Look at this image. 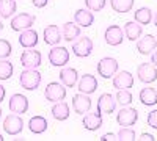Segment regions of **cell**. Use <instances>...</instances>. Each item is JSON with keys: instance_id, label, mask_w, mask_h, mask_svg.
<instances>
[{"instance_id": "1", "label": "cell", "mask_w": 157, "mask_h": 141, "mask_svg": "<svg viewBox=\"0 0 157 141\" xmlns=\"http://www.w3.org/2000/svg\"><path fill=\"white\" fill-rule=\"evenodd\" d=\"M43 77L36 69H24L19 75V83L25 91H35L41 85Z\"/></svg>"}, {"instance_id": "2", "label": "cell", "mask_w": 157, "mask_h": 141, "mask_svg": "<svg viewBox=\"0 0 157 141\" xmlns=\"http://www.w3.org/2000/svg\"><path fill=\"white\" fill-rule=\"evenodd\" d=\"M41 63H43V55L39 50L27 49L21 55V65L24 66V69H36L41 66Z\"/></svg>"}, {"instance_id": "3", "label": "cell", "mask_w": 157, "mask_h": 141, "mask_svg": "<svg viewBox=\"0 0 157 141\" xmlns=\"http://www.w3.org/2000/svg\"><path fill=\"white\" fill-rule=\"evenodd\" d=\"M118 68H120V63L115 58L105 57L98 63V74L102 79H112V77L118 72Z\"/></svg>"}, {"instance_id": "4", "label": "cell", "mask_w": 157, "mask_h": 141, "mask_svg": "<svg viewBox=\"0 0 157 141\" xmlns=\"http://www.w3.org/2000/svg\"><path fill=\"white\" fill-rule=\"evenodd\" d=\"M44 97L49 100V102H60V100H64L66 97V86L63 83H57V82H50L46 89H44Z\"/></svg>"}, {"instance_id": "5", "label": "cell", "mask_w": 157, "mask_h": 141, "mask_svg": "<svg viewBox=\"0 0 157 141\" xmlns=\"http://www.w3.org/2000/svg\"><path fill=\"white\" fill-rule=\"evenodd\" d=\"M72 52L75 57L78 58H86L93 54V41L88 36H78L77 41H74L72 44Z\"/></svg>"}, {"instance_id": "6", "label": "cell", "mask_w": 157, "mask_h": 141, "mask_svg": "<svg viewBox=\"0 0 157 141\" xmlns=\"http://www.w3.org/2000/svg\"><path fill=\"white\" fill-rule=\"evenodd\" d=\"M3 130L5 133L14 136V135H19L22 130H24V121L19 114L16 113H11L3 119Z\"/></svg>"}, {"instance_id": "7", "label": "cell", "mask_w": 157, "mask_h": 141, "mask_svg": "<svg viewBox=\"0 0 157 141\" xmlns=\"http://www.w3.org/2000/svg\"><path fill=\"white\" fill-rule=\"evenodd\" d=\"M137 77L141 83H152L157 80V68L152 63H141L137 68Z\"/></svg>"}, {"instance_id": "8", "label": "cell", "mask_w": 157, "mask_h": 141, "mask_svg": "<svg viewBox=\"0 0 157 141\" xmlns=\"http://www.w3.org/2000/svg\"><path fill=\"white\" fill-rule=\"evenodd\" d=\"M69 61V52L66 47H52L49 50V63L55 68H63Z\"/></svg>"}, {"instance_id": "9", "label": "cell", "mask_w": 157, "mask_h": 141, "mask_svg": "<svg viewBox=\"0 0 157 141\" xmlns=\"http://www.w3.org/2000/svg\"><path fill=\"white\" fill-rule=\"evenodd\" d=\"M116 121L123 127H132L138 121V111L130 107H123L116 114Z\"/></svg>"}, {"instance_id": "10", "label": "cell", "mask_w": 157, "mask_h": 141, "mask_svg": "<svg viewBox=\"0 0 157 141\" xmlns=\"http://www.w3.org/2000/svg\"><path fill=\"white\" fill-rule=\"evenodd\" d=\"M35 24V17L30 13H21L16 14V17L11 19V30L13 32H24L32 28V25Z\"/></svg>"}, {"instance_id": "11", "label": "cell", "mask_w": 157, "mask_h": 141, "mask_svg": "<svg viewBox=\"0 0 157 141\" xmlns=\"http://www.w3.org/2000/svg\"><path fill=\"white\" fill-rule=\"evenodd\" d=\"M8 107L11 110V113H16V114H24V113H27L29 111V99L25 97L24 94H13L10 97V102H8Z\"/></svg>"}, {"instance_id": "12", "label": "cell", "mask_w": 157, "mask_h": 141, "mask_svg": "<svg viewBox=\"0 0 157 141\" xmlns=\"http://www.w3.org/2000/svg\"><path fill=\"white\" fill-rule=\"evenodd\" d=\"M104 39L109 46H120L124 41V32L118 25H109L104 32Z\"/></svg>"}, {"instance_id": "13", "label": "cell", "mask_w": 157, "mask_h": 141, "mask_svg": "<svg viewBox=\"0 0 157 141\" xmlns=\"http://www.w3.org/2000/svg\"><path fill=\"white\" fill-rule=\"evenodd\" d=\"M157 47V38L152 35H145L143 38H140L138 43H137V50L138 54L141 55H149L152 54Z\"/></svg>"}, {"instance_id": "14", "label": "cell", "mask_w": 157, "mask_h": 141, "mask_svg": "<svg viewBox=\"0 0 157 141\" xmlns=\"http://www.w3.org/2000/svg\"><path fill=\"white\" fill-rule=\"evenodd\" d=\"M72 108L77 114H85L90 111L91 108V99L88 97V94L78 93L72 97Z\"/></svg>"}, {"instance_id": "15", "label": "cell", "mask_w": 157, "mask_h": 141, "mask_svg": "<svg viewBox=\"0 0 157 141\" xmlns=\"http://www.w3.org/2000/svg\"><path fill=\"white\" fill-rule=\"evenodd\" d=\"M116 110V99L105 93V94H101L99 99H98V111L99 113H105V114H110Z\"/></svg>"}, {"instance_id": "16", "label": "cell", "mask_w": 157, "mask_h": 141, "mask_svg": "<svg viewBox=\"0 0 157 141\" xmlns=\"http://www.w3.org/2000/svg\"><path fill=\"white\" fill-rule=\"evenodd\" d=\"M43 38H44V43L49 46H57L60 44V41L63 39L61 36V28H58L57 25H47L43 32Z\"/></svg>"}, {"instance_id": "17", "label": "cell", "mask_w": 157, "mask_h": 141, "mask_svg": "<svg viewBox=\"0 0 157 141\" xmlns=\"http://www.w3.org/2000/svg\"><path fill=\"white\" fill-rule=\"evenodd\" d=\"M113 86L118 89H129L134 86V77L129 71H120L113 77Z\"/></svg>"}, {"instance_id": "18", "label": "cell", "mask_w": 157, "mask_h": 141, "mask_svg": "<svg viewBox=\"0 0 157 141\" xmlns=\"http://www.w3.org/2000/svg\"><path fill=\"white\" fill-rule=\"evenodd\" d=\"M82 124L86 130L90 132H96L101 129V125H102V113H85V116L82 119Z\"/></svg>"}, {"instance_id": "19", "label": "cell", "mask_w": 157, "mask_h": 141, "mask_svg": "<svg viewBox=\"0 0 157 141\" xmlns=\"http://www.w3.org/2000/svg\"><path fill=\"white\" fill-rule=\"evenodd\" d=\"M98 89V80L94 75L91 74H85L82 75V79L78 80V91L83 94H93Z\"/></svg>"}, {"instance_id": "20", "label": "cell", "mask_w": 157, "mask_h": 141, "mask_svg": "<svg viewBox=\"0 0 157 141\" xmlns=\"http://www.w3.org/2000/svg\"><path fill=\"white\" fill-rule=\"evenodd\" d=\"M58 77H60V83H63L66 88H74L75 83L78 82V72L74 68H63Z\"/></svg>"}, {"instance_id": "21", "label": "cell", "mask_w": 157, "mask_h": 141, "mask_svg": "<svg viewBox=\"0 0 157 141\" xmlns=\"http://www.w3.org/2000/svg\"><path fill=\"white\" fill-rule=\"evenodd\" d=\"M38 32L33 30V28H29V30H24L19 36V44L24 47V49H33L36 47L38 44Z\"/></svg>"}, {"instance_id": "22", "label": "cell", "mask_w": 157, "mask_h": 141, "mask_svg": "<svg viewBox=\"0 0 157 141\" xmlns=\"http://www.w3.org/2000/svg\"><path fill=\"white\" fill-rule=\"evenodd\" d=\"M61 36L64 41L72 43L74 39H77L80 36V27L75 22H66L61 25Z\"/></svg>"}, {"instance_id": "23", "label": "cell", "mask_w": 157, "mask_h": 141, "mask_svg": "<svg viewBox=\"0 0 157 141\" xmlns=\"http://www.w3.org/2000/svg\"><path fill=\"white\" fill-rule=\"evenodd\" d=\"M74 22L78 27H90L94 22V14L90 9H77L74 13Z\"/></svg>"}, {"instance_id": "24", "label": "cell", "mask_w": 157, "mask_h": 141, "mask_svg": "<svg viewBox=\"0 0 157 141\" xmlns=\"http://www.w3.org/2000/svg\"><path fill=\"white\" fill-rule=\"evenodd\" d=\"M124 35L129 41H137L141 38V33H143V28H141V25L137 24V22H132V20H129L124 24Z\"/></svg>"}, {"instance_id": "25", "label": "cell", "mask_w": 157, "mask_h": 141, "mask_svg": "<svg viewBox=\"0 0 157 141\" xmlns=\"http://www.w3.org/2000/svg\"><path fill=\"white\" fill-rule=\"evenodd\" d=\"M52 116H54V119L57 121H66L69 118V105L66 104V102H55L54 107H52Z\"/></svg>"}, {"instance_id": "26", "label": "cell", "mask_w": 157, "mask_h": 141, "mask_svg": "<svg viewBox=\"0 0 157 141\" xmlns=\"http://www.w3.org/2000/svg\"><path fill=\"white\" fill-rule=\"evenodd\" d=\"M29 129L35 135H41L47 130V119L44 116H33L29 121Z\"/></svg>"}, {"instance_id": "27", "label": "cell", "mask_w": 157, "mask_h": 141, "mask_svg": "<svg viewBox=\"0 0 157 141\" xmlns=\"http://www.w3.org/2000/svg\"><path fill=\"white\" fill-rule=\"evenodd\" d=\"M140 102L146 107H152L157 104V91L154 88H143L140 91Z\"/></svg>"}, {"instance_id": "28", "label": "cell", "mask_w": 157, "mask_h": 141, "mask_svg": "<svg viewBox=\"0 0 157 141\" xmlns=\"http://www.w3.org/2000/svg\"><path fill=\"white\" fill-rule=\"evenodd\" d=\"M134 17H135V22L140 24L141 27H143V25H149V24L152 22V11H151L148 6L138 8V9L134 13Z\"/></svg>"}, {"instance_id": "29", "label": "cell", "mask_w": 157, "mask_h": 141, "mask_svg": "<svg viewBox=\"0 0 157 141\" xmlns=\"http://www.w3.org/2000/svg\"><path fill=\"white\" fill-rule=\"evenodd\" d=\"M17 9V3L16 0H0V17L2 19H8L16 13Z\"/></svg>"}, {"instance_id": "30", "label": "cell", "mask_w": 157, "mask_h": 141, "mask_svg": "<svg viewBox=\"0 0 157 141\" xmlns=\"http://www.w3.org/2000/svg\"><path fill=\"white\" fill-rule=\"evenodd\" d=\"M135 0H110V5L113 8V11L120 13V14H124V13H129L134 8Z\"/></svg>"}, {"instance_id": "31", "label": "cell", "mask_w": 157, "mask_h": 141, "mask_svg": "<svg viewBox=\"0 0 157 141\" xmlns=\"http://www.w3.org/2000/svg\"><path fill=\"white\" fill-rule=\"evenodd\" d=\"M13 71H14V68H13L11 61H8V58H0V80L11 79Z\"/></svg>"}, {"instance_id": "32", "label": "cell", "mask_w": 157, "mask_h": 141, "mask_svg": "<svg viewBox=\"0 0 157 141\" xmlns=\"http://www.w3.org/2000/svg\"><path fill=\"white\" fill-rule=\"evenodd\" d=\"M116 104H120V105H123V107H126V105H130L132 104V93L129 91V89H120V91L116 93Z\"/></svg>"}, {"instance_id": "33", "label": "cell", "mask_w": 157, "mask_h": 141, "mask_svg": "<svg viewBox=\"0 0 157 141\" xmlns=\"http://www.w3.org/2000/svg\"><path fill=\"white\" fill-rule=\"evenodd\" d=\"M116 136H118L120 141H134V139H137L135 138V130L130 129V127H123V129L116 133Z\"/></svg>"}, {"instance_id": "34", "label": "cell", "mask_w": 157, "mask_h": 141, "mask_svg": "<svg viewBox=\"0 0 157 141\" xmlns=\"http://www.w3.org/2000/svg\"><path fill=\"white\" fill-rule=\"evenodd\" d=\"M107 0H85V5L90 11H101L105 8Z\"/></svg>"}, {"instance_id": "35", "label": "cell", "mask_w": 157, "mask_h": 141, "mask_svg": "<svg viewBox=\"0 0 157 141\" xmlns=\"http://www.w3.org/2000/svg\"><path fill=\"white\" fill-rule=\"evenodd\" d=\"M11 43L8 39H0V58H8L11 55Z\"/></svg>"}, {"instance_id": "36", "label": "cell", "mask_w": 157, "mask_h": 141, "mask_svg": "<svg viewBox=\"0 0 157 141\" xmlns=\"http://www.w3.org/2000/svg\"><path fill=\"white\" fill-rule=\"evenodd\" d=\"M146 121H148V125L151 127V129L157 130V110H152V111L148 113Z\"/></svg>"}, {"instance_id": "37", "label": "cell", "mask_w": 157, "mask_h": 141, "mask_svg": "<svg viewBox=\"0 0 157 141\" xmlns=\"http://www.w3.org/2000/svg\"><path fill=\"white\" fill-rule=\"evenodd\" d=\"M32 3H33L36 8H44V6H47L49 0H32Z\"/></svg>"}, {"instance_id": "38", "label": "cell", "mask_w": 157, "mask_h": 141, "mask_svg": "<svg viewBox=\"0 0 157 141\" xmlns=\"http://www.w3.org/2000/svg\"><path fill=\"white\" fill-rule=\"evenodd\" d=\"M99 139L101 141H110V139H118V136H116V133H105V135H102Z\"/></svg>"}, {"instance_id": "39", "label": "cell", "mask_w": 157, "mask_h": 141, "mask_svg": "<svg viewBox=\"0 0 157 141\" xmlns=\"http://www.w3.org/2000/svg\"><path fill=\"white\" fill-rule=\"evenodd\" d=\"M138 139H141V141H154L155 138H154V135H151V133H141V136H140Z\"/></svg>"}, {"instance_id": "40", "label": "cell", "mask_w": 157, "mask_h": 141, "mask_svg": "<svg viewBox=\"0 0 157 141\" xmlns=\"http://www.w3.org/2000/svg\"><path fill=\"white\" fill-rule=\"evenodd\" d=\"M5 94H6V91H5V88L0 85V102H3V99H5Z\"/></svg>"}, {"instance_id": "41", "label": "cell", "mask_w": 157, "mask_h": 141, "mask_svg": "<svg viewBox=\"0 0 157 141\" xmlns=\"http://www.w3.org/2000/svg\"><path fill=\"white\" fill-rule=\"evenodd\" d=\"M151 63H152V65L157 68V50H155V52L152 54V57H151Z\"/></svg>"}, {"instance_id": "42", "label": "cell", "mask_w": 157, "mask_h": 141, "mask_svg": "<svg viewBox=\"0 0 157 141\" xmlns=\"http://www.w3.org/2000/svg\"><path fill=\"white\" fill-rule=\"evenodd\" d=\"M154 27H157V11H155V14H154Z\"/></svg>"}, {"instance_id": "43", "label": "cell", "mask_w": 157, "mask_h": 141, "mask_svg": "<svg viewBox=\"0 0 157 141\" xmlns=\"http://www.w3.org/2000/svg\"><path fill=\"white\" fill-rule=\"evenodd\" d=\"M2 28H3V24H2V19H0V32H2Z\"/></svg>"}, {"instance_id": "44", "label": "cell", "mask_w": 157, "mask_h": 141, "mask_svg": "<svg viewBox=\"0 0 157 141\" xmlns=\"http://www.w3.org/2000/svg\"><path fill=\"white\" fill-rule=\"evenodd\" d=\"M0 119H2V108H0Z\"/></svg>"}, {"instance_id": "45", "label": "cell", "mask_w": 157, "mask_h": 141, "mask_svg": "<svg viewBox=\"0 0 157 141\" xmlns=\"http://www.w3.org/2000/svg\"><path fill=\"white\" fill-rule=\"evenodd\" d=\"M0 141H3V136L2 135H0Z\"/></svg>"}]
</instances>
